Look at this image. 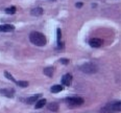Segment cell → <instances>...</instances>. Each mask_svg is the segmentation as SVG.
Masks as SVG:
<instances>
[{"instance_id": "cell-14", "label": "cell", "mask_w": 121, "mask_h": 113, "mask_svg": "<svg viewBox=\"0 0 121 113\" xmlns=\"http://www.w3.org/2000/svg\"><path fill=\"white\" fill-rule=\"evenodd\" d=\"M46 104V99H38L37 100V104H36V109H40V108H43Z\"/></svg>"}, {"instance_id": "cell-18", "label": "cell", "mask_w": 121, "mask_h": 113, "mask_svg": "<svg viewBox=\"0 0 121 113\" xmlns=\"http://www.w3.org/2000/svg\"><path fill=\"white\" fill-rule=\"evenodd\" d=\"M60 63H62V64H68V63H69V60H67V59H60Z\"/></svg>"}, {"instance_id": "cell-4", "label": "cell", "mask_w": 121, "mask_h": 113, "mask_svg": "<svg viewBox=\"0 0 121 113\" xmlns=\"http://www.w3.org/2000/svg\"><path fill=\"white\" fill-rule=\"evenodd\" d=\"M67 102L70 106L76 107L84 104V99H82V97H69V99H67Z\"/></svg>"}, {"instance_id": "cell-8", "label": "cell", "mask_w": 121, "mask_h": 113, "mask_svg": "<svg viewBox=\"0 0 121 113\" xmlns=\"http://www.w3.org/2000/svg\"><path fill=\"white\" fill-rule=\"evenodd\" d=\"M47 109H48L49 111H52V112H57L60 109V105L55 102L49 103V104L47 105Z\"/></svg>"}, {"instance_id": "cell-12", "label": "cell", "mask_w": 121, "mask_h": 113, "mask_svg": "<svg viewBox=\"0 0 121 113\" xmlns=\"http://www.w3.org/2000/svg\"><path fill=\"white\" fill-rule=\"evenodd\" d=\"M53 72H54L53 67H47V68L44 69V74L47 75V77H51L52 75H53Z\"/></svg>"}, {"instance_id": "cell-9", "label": "cell", "mask_w": 121, "mask_h": 113, "mask_svg": "<svg viewBox=\"0 0 121 113\" xmlns=\"http://www.w3.org/2000/svg\"><path fill=\"white\" fill-rule=\"evenodd\" d=\"M0 94L4 95V96L13 97L14 96V90L13 89H0Z\"/></svg>"}, {"instance_id": "cell-6", "label": "cell", "mask_w": 121, "mask_h": 113, "mask_svg": "<svg viewBox=\"0 0 121 113\" xmlns=\"http://www.w3.org/2000/svg\"><path fill=\"white\" fill-rule=\"evenodd\" d=\"M15 26L12 24H2L0 25V32H14Z\"/></svg>"}, {"instance_id": "cell-17", "label": "cell", "mask_w": 121, "mask_h": 113, "mask_svg": "<svg viewBox=\"0 0 121 113\" xmlns=\"http://www.w3.org/2000/svg\"><path fill=\"white\" fill-rule=\"evenodd\" d=\"M4 75H5V77H7V79L9 80V81H12V82H14V83L16 82V80H15L14 77H13V75H12L11 73H9V72L5 71V72H4Z\"/></svg>"}, {"instance_id": "cell-2", "label": "cell", "mask_w": 121, "mask_h": 113, "mask_svg": "<svg viewBox=\"0 0 121 113\" xmlns=\"http://www.w3.org/2000/svg\"><path fill=\"white\" fill-rule=\"evenodd\" d=\"M121 110V103L116 102V103H110V104L105 105L104 107L101 108L102 113H116L120 112Z\"/></svg>"}, {"instance_id": "cell-7", "label": "cell", "mask_w": 121, "mask_h": 113, "mask_svg": "<svg viewBox=\"0 0 121 113\" xmlns=\"http://www.w3.org/2000/svg\"><path fill=\"white\" fill-rule=\"evenodd\" d=\"M71 82H72V75L70 73L65 74L64 77H62V84L65 85V86H70V85H71Z\"/></svg>"}, {"instance_id": "cell-16", "label": "cell", "mask_w": 121, "mask_h": 113, "mask_svg": "<svg viewBox=\"0 0 121 113\" xmlns=\"http://www.w3.org/2000/svg\"><path fill=\"white\" fill-rule=\"evenodd\" d=\"M5 12L7 13V14H11V15H13V14H15V13H16V7H15V6L7 7V9H5Z\"/></svg>"}, {"instance_id": "cell-1", "label": "cell", "mask_w": 121, "mask_h": 113, "mask_svg": "<svg viewBox=\"0 0 121 113\" xmlns=\"http://www.w3.org/2000/svg\"><path fill=\"white\" fill-rule=\"evenodd\" d=\"M29 40L36 46H44L46 44V38L44 35L39 32H32L29 35Z\"/></svg>"}, {"instance_id": "cell-19", "label": "cell", "mask_w": 121, "mask_h": 113, "mask_svg": "<svg viewBox=\"0 0 121 113\" xmlns=\"http://www.w3.org/2000/svg\"><path fill=\"white\" fill-rule=\"evenodd\" d=\"M82 2H78V3H76V7H82Z\"/></svg>"}, {"instance_id": "cell-11", "label": "cell", "mask_w": 121, "mask_h": 113, "mask_svg": "<svg viewBox=\"0 0 121 113\" xmlns=\"http://www.w3.org/2000/svg\"><path fill=\"white\" fill-rule=\"evenodd\" d=\"M62 90H63V86H60V85H53L50 88V91L52 93H57V92H60Z\"/></svg>"}, {"instance_id": "cell-5", "label": "cell", "mask_w": 121, "mask_h": 113, "mask_svg": "<svg viewBox=\"0 0 121 113\" xmlns=\"http://www.w3.org/2000/svg\"><path fill=\"white\" fill-rule=\"evenodd\" d=\"M89 44L90 46L94 47V48H98V47H100L103 44V41L101 39H99V38H93V39L90 40Z\"/></svg>"}, {"instance_id": "cell-10", "label": "cell", "mask_w": 121, "mask_h": 113, "mask_svg": "<svg viewBox=\"0 0 121 113\" xmlns=\"http://www.w3.org/2000/svg\"><path fill=\"white\" fill-rule=\"evenodd\" d=\"M41 95L42 94H36V95H32V96L28 97V99H26L27 104H32V103H36L39 99H41Z\"/></svg>"}, {"instance_id": "cell-15", "label": "cell", "mask_w": 121, "mask_h": 113, "mask_svg": "<svg viewBox=\"0 0 121 113\" xmlns=\"http://www.w3.org/2000/svg\"><path fill=\"white\" fill-rule=\"evenodd\" d=\"M15 83H16L18 86L22 87V88H26L27 86H28V82H26V81H16Z\"/></svg>"}, {"instance_id": "cell-13", "label": "cell", "mask_w": 121, "mask_h": 113, "mask_svg": "<svg viewBox=\"0 0 121 113\" xmlns=\"http://www.w3.org/2000/svg\"><path fill=\"white\" fill-rule=\"evenodd\" d=\"M42 14H43V9H41V7H36V9H34L31 11V15H32V16L39 17V16H41Z\"/></svg>"}, {"instance_id": "cell-3", "label": "cell", "mask_w": 121, "mask_h": 113, "mask_svg": "<svg viewBox=\"0 0 121 113\" xmlns=\"http://www.w3.org/2000/svg\"><path fill=\"white\" fill-rule=\"evenodd\" d=\"M79 69L82 70V72H85V73L93 74V73H95V72H97L98 67L94 64V63L88 62V63H85V64H82V66H79Z\"/></svg>"}]
</instances>
